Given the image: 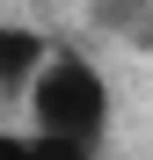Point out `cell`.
<instances>
[{
  "instance_id": "6da1fadb",
  "label": "cell",
  "mask_w": 153,
  "mask_h": 160,
  "mask_svg": "<svg viewBox=\"0 0 153 160\" xmlns=\"http://www.w3.org/2000/svg\"><path fill=\"white\" fill-rule=\"evenodd\" d=\"M22 95H29V124L37 131H59V138H80V146H102L110 124H117V95L102 80V66L88 51H73V44H51Z\"/></svg>"
},
{
  "instance_id": "7a4b0ae2",
  "label": "cell",
  "mask_w": 153,
  "mask_h": 160,
  "mask_svg": "<svg viewBox=\"0 0 153 160\" xmlns=\"http://www.w3.org/2000/svg\"><path fill=\"white\" fill-rule=\"evenodd\" d=\"M88 22H95L102 37L153 44V0H88Z\"/></svg>"
},
{
  "instance_id": "3957f363",
  "label": "cell",
  "mask_w": 153,
  "mask_h": 160,
  "mask_svg": "<svg viewBox=\"0 0 153 160\" xmlns=\"http://www.w3.org/2000/svg\"><path fill=\"white\" fill-rule=\"evenodd\" d=\"M44 37L37 29H22V22H0V88H29V73H37V58H44Z\"/></svg>"
},
{
  "instance_id": "277c9868",
  "label": "cell",
  "mask_w": 153,
  "mask_h": 160,
  "mask_svg": "<svg viewBox=\"0 0 153 160\" xmlns=\"http://www.w3.org/2000/svg\"><path fill=\"white\" fill-rule=\"evenodd\" d=\"M37 131V124H29ZM102 146H80V138H59V131H37V160H95Z\"/></svg>"
},
{
  "instance_id": "5b68a950",
  "label": "cell",
  "mask_w": 153,
  "mask_h": 160,
  "mask_svg": "<svg viewBox=\"0 0 153 160\" xmlns=\"http://www.w3.org/2000/svg\"><path fill=\"white\" fill-rule=\"evenodd\" d=\"M0 160H37V131H0Z\"/></svg>"
}]
</instances>
